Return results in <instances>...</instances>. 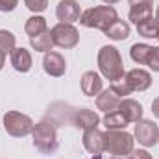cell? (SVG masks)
Listing matches in <instances>:
<instances>
[{
  "label": "cell",
  "mask_w": 159,
  "mask_h": 159,
  "mask_svg": "<svg viewBox=\"0 0 159 159\" xmlns=\"http://www.w3.org/2000/svg\"><path fill=\"white\" fill-rule=\"evenodd\" d=\"M115 20H119L117 9L111 6H96V7H89L81 13L80 22L85 28H94V30H102L106 32Z\"/></svg>",
  "instance_id": "obj_1"
},
{
  "label": "cell",
  "mask_w": 159,
  "mask_h": 159,
  "mask_svg": "<svg viewBox=\"0 0 159 159\" xmlns=\"http://www.w3.org/2000/svg\"><path fill=\"white\" fill-rule=\"evenodd\" d=\"M98 67H100V72L109 81L124 78V63H122V57L115 46H102L100 48Z\"/></svg>",
  "instance_id": "obj_2"
},
{
  "label": "cell",
  "mask_w": 159,
  "mask_h": 159,
  "mask_svg": "<svg viewBox=\"0 0 159 159\" xmlns=\"http://www.w3.org/2000/svg\"><path fill=\"white\" fill-rule=\"evenodd\" d=\"M34 146L41 154H54L57 150V133L56 126L48 120H41L39 124L34 126Z\"/></svg>",
  "instance_id": "obj_3"
},
{
  "label": "cell",
  "mask_w": 159,
  "mask_h": 159,
  "mask_svg": "<svg viewBox=\"0 0 159 159\" xmlns=\"http://www.w3.org/2000/svg\"><path fill=\"white\" fill-rule=\"evenodd\" d=\"M133 137L122 129H107L104 133V150L113 156H129L133 150Z\"/></svg>",
  "instance_id": "obj_4"
},
{
  "label": "cell",
  "mask_w": 159,
  "mask_h": 159,
  "mask_svg": "<svg viewBox=\"0 0 159 159\" xmlns=\"http://www.w3.org/2000/svg\"><path fill=\"white\" fill-rule=\"evenodd\" d=\"M34 120L24 113L19 111H7L4 115V128L11 137H26L34 131Z\"/></svg>",
  "instance_id": "obj_5"
},
{
  "label": "cell",
  "mask_w": 159,
  "mask_h": 159,
  "mask_svg": "<svg viewBox=\"0 0 159 159\" xmlns=\"http://www.w3.org/2000/svg\"><path fill=\"white\" fill-rule=\"evenodd\" d=\"M50 34H52L54 44L59 46V48H74L80 41L78 30H76L72 24H67V22L56 24V26L50 30Z\"/></svg>",
  "instance_id": "obj_6"
},
{
  "label": "cell",
  "mask_w": 159,
  "mask_h": 159,
  "mask_svg": "<svg viewBox=\"0 0 159 159\" xmlns=\"http://www.w3.org/2000/svg\"><path fill=\"white\" fill-rule=\"evenodd\" d=\"M135 139L146 146L152 148L159 143V128L157 124H154L152 120H139L135 124Z\"/></svg>",
  "instance_id": "obj_7"
},
{
  "label": "cell",
  "mask_w": 159,
  "mask_h": 159,
  "mask_svg": "<svg viewBox=\"0 0 159 159\" xmlns=\"http://www.w3.org/2000/svg\"><path fill=\"white\" fill-rule=\"evenodd\" d=\"M43 69L48 76H54V78H59L65 74L67 70V63H65V57L57 52H46L44 54V59H43Z\"/></svg>",
  "instance_id": "obj_8"
},
{
  "label": "cell",
  "mask_w": 159,
  "mask_h": 159,
  "mask_svg": "<svg viewBox=\"0 0 159 159\" xmlns=\"http://www.w3.org/2000/svg\"><path fill=\"white\" fill-rule=\"evenodd\" d=\"M129 2V20L141 24L152 19V0H128Z\"/></svg>",
  "instance_id": "obj_9"
},
{
  "label": "cell",
  "mask_w": 159,
  "mask_h": 159,
  "mask_svg": "<svg viewBox=\"0 0 159 159\" xmlns=\"http://www.w3.org/2000/svg\"><path fill=\"white\" fill-rule=\"evenodd\" d=\"M83 146L89 154L100 156L104 152V133L98 128L83 129Z\"/></svg>",
  "instance_id": "obj_10"
},
{
  "label": "cell",
  "mask_w": 159,
  "mask_h": 159,
  "mask_svg": "<svg viewBox=\"0 0 159 159\" xmlns=\"http://www.w3.org/2000/svg\"><path fill=\"white\" fill-rule=\"evenodd\" d=\"M56 15L61 22H67V24H72L80 20L81 17V11H80V4L76 0H61L57 4V9H56Z\"/></svg>",
  "instance_id": "obj_11"
},
{
  "label": "cell",
  "mask_w": 159,
  "mask_h": 159,
  "mask_svg": "<svg viewBox=\"0 0 159 159\" xmlns=\"http://www.w3.org/2000/svg\"><path fill=\"white\" fill-rule=\"evenodd\" d=\"M124 80L128 81L131 91H146L152 85V76L150 72L143 70V69H133L129 72L124 74Z\"/></svg>",
  "instance_id": "obj_12"
},
{
  "label": "cell",
  "mask_w": 159,
  "mask_h": 159,
  "mask_svg": "<svg viewBox=\"0 0 159 159\" xmlns=\"http://www.w3.org/2000/svg\"><path fill=\"white\" fill-rule=\"evenodd\" d=\"M120 100H122V98L109 87V89H106V91H102V93L98 94V98H96V107H98L100 111H104V113H111V111H117V109H119Z\"/></svg>",
  "instance_id": "obj_13"
},
{
  "label": "cell",
  "mask_w": 159,
  "mask_h": 159,
  "mask_svg": "<svg viewBox=\"0 0 159 159\" xmlns=\"http://www.w3.org/2000/svg\"><path fill=\"white\" fill-rule=\"evenodd\" d=\"M119 111L124 115V119L128 122H139L143 119V106L137 100H131V98H122L120 100Z\"/></svg>",
  "instance_id": "obj_14"
},
{
  "label": "cell",
  "mask_w": 159,
  "mask_h": 159,
  "mask_svg": "<svg viewBox=\"0 0 159 159\" xmlns=\"http://www.w3.org/2000/svg\"><path fill=\"white\" fill-rule=\"evenodd\" d=\"M81 91L87 96H94L102 93V78L94 70H87L81 76Z\"/></svg>",
  "instance_id": "obj_15"
},
{
  "label": "cell",
  "mask_w": 159,
  "mask_h": 159,
  "mask_svg": "<svg viewBox=\"0 0 159 159\" xmlns=\"http://www.w3.org/2000/svg\"><path fill=\"white\" fill-rule=\"evenodd\" d=\"M11 65L17 72H28L32 69V56L26 48H13L11 52Z\"/></svg>",
  "instance_id": "obj_16"
},
{
  "label": "cell",
  "mask_w": 159,
  "mask_h": 159,
  "mask_svg": "<svg viewBox=\"0 0 159 159\" xmlns=\"http://www.w3.org/2000/svg\"><path fill=\"white\" fill-rule=\"evenodd\" d=\"M98 115L91 109H76L74 115H72V124L76 128H81V129H89V128H96L98 126Z\"/></svg>",
  "instance_id": "obj_17"
},
{
  "label": "cell",
  "mask_w": 159,
  "mask_h": 159,
  "mask_svg": "<svg viewBox=\"0 0 159 159\" xmlns=\"http://www.w3.org/2000/svg\"><path fill=\"white\" fill-rule=\"evenodd\" d=\"M109 39H113V41H124V39H128L129 37V24L128 22H124V20H115L106 32H104Z\"/></svg>",
  "instance_id": "obj_18"
},
{
  "label": "cell",
  "mask_w": 159,
  "mask_h": 159,
  "mask_svg": "<svg viewBox=\"0 0 159 159\" xmlns=\"http://www.w3.org/2000/svg\"><path fill=\"white\" fill-rule=\"evenodd\" d=\"M30 44H32V48H35L37 52H44V54H46V52H52V48L56 46L50 30H46V32H43L39 35L32 37V39H30Z\"/></svg>",
  "instance_id": "obj_19"
},
{
  "label": "cell",
  "mask_w": 159,
  "mask_h": 159,
  "mask_svg": "<svg viewBox=\"0 0 159 159\" xmlns=\"http://www.w3.org/2000/svg\"><path fill=\"white\" fill-rule=\"evenodd\" d=\"M24 30H26V34L30 35V39L35 37V35H39V34H43V32L48 30V28H46V19H43V17H39V15L30 17V19L26 20Z\"/></svg>",
  "instance_id": "obj_20"
},
{
  "label": "cell",
  "mask_w": 159,
  "mask_h": 159,
  "mask_svg": "<svg viewBox=\"0 0 159 159\" xmlns=\"http://www.w3.org/2000/svg\"><path fill=\"white\" fill-rule=\"evenodd\" d=\"M129 122L124 119V115L120 113L119 109L117 111H111V113H106L104 117V126L107 129H124Z\"/></svg>",
  "instance_id": "obj_21"
},
{
  "label": "cell",
  "mask_w": 159,
  "mask_h": 159,
  "mask_svg": "<svg viewBox=\"0 0 159 159\" xmlns=\"http://www.w3.org/2000/svg\"><path fill=\"white\" fill-rule=\"evenodd\" d=\"M150 50H152V46H148V44H144V43H137V44L131 46L129 56H131V59H133L135 63H139V65H146V63H148Z\"/></svg>",
  "instance_id": "obj_22"
},
{
  "label": "cell",
  "mask_w": 159,
  "mask_h": 159,
  "mask_svg": "<svg viewBox=\"0 0 159 159\" xmlns=\"http://www.w3.org/2000/svg\"><path fill=\"white\" fill-rule=\"evenodd\" d=\"M157 30H159V20L154 19V17L148 19V20H144V22H141V24H137L139 35H143V37H146V39H156Z\"/></svg>",
  "instance_id": "obj_23"
},
{
  "label": "cell",
  "mask_w": 159,
  "mask_h": 159,
  "mask_svg": "<svg viewBox=\"0 0 159 159\" xmlns=\"http://www.w3.org/2000/svg\"><path fill=\"white\" fill-rule=\"evenodd\" d=\"M15 48V35L7 30H0V54H7Z\"/></svg>",
  "instance_id": "obj_24"
},
{
  "label": "cell",
  "mask_w": 159,
  "mask_h": 159,
  "mask_svg": "<svg viewBox=\"0 0 159 159\" xmlns=\"http://www.w3.org/2000/svg\"><path fill=\"white\" fill-rule=\"evenodd\" d=\"M111 89L119 94L120 98H124V96H128L129 93H131V89H129V85H128V81L124 78L120 80H115V81H111Z\"/></svg>",
  "instance_id": "obj_25"
},
{
  "label": "cell",
  "mask_w": 159,
  "mask_h": 159,
  "mask_svg": "<svg viewBox=\"0 0 159 159\" xmlns=\"http://www.w3.org/2000/svg\"><path fill=\"white\" fill-rule=\"evenodd\" d=\"M24 4H26V7H28L30 11H34V13H41V11L46 9L48 0H24Z\"/></svg>",
  "instance_id": "obj_26"
},
{
  "label": "cell",
  "mask_w": 159,
  "mask_h": 159,
  "mask_svg": "<svg viewBox=\"0 0 159 159\" xmlns=\"http://www.w3.org/2000/svg\"><path fill=\"white\" fill-rule=\"evenodd\" d=\"M154 72H159V46H152L150 56H148V63H146Z\"/></svg>",
  "instance_id": "obj_27"
},
{
  "label": "cell",
  "mask_w": 159,
  "mask_h": 159,
  "mask_svg": "<svg viewBox=\"0 0 159 159\" xmlns=\"http://www.w3.org/2000/svg\"><path fill=\"white\" fill-rule=\"evenodd\" d=\"M17 4H19V0H0V11L9 13V11H13L17 7Z\"/></svg>",
  "instance_id": "obj_28"
},
{
  "label": "cell",
  "mask_w": 159,
  "mask_h": 159,
  "mask_svg": "<svg viewBox=\"0 0 159 159\" xmlns=\"http://www.w3.org/2000/svg\"><path fill=\"white\" fill-rule=\"evenodd\" d=\"M128 159H152V156L146 150H131V154L128 156Z\"/></svg>",
  "instance_id": "obj_29"
},
{
  "label": "cell",
  "mask_w": 159,
  "mask_h": 159,
  "mask_svg": "<svg viewBox=\"0 0 159 159\" xmlns=\"http://www.w3.org/2000/svg\"><path fill=\"white\" fill-rule=\"evenodd\" d=\"M152 113L159 119V98H156V100L152 102Z\"/></svg>",
  "instance_id": "obj_30"
},
{
  "label": "cell",
  "mask_w": 159,
  "mask_h": 159,
  "mask_svg": "<svg viewBox=\"0 0 159 159\" xmlns=\"http://www.w3.org/2000/svg\"><path fill=\"white\" fill-rule=\"evenodd\" d=\"M4 57H6V56H4V54H0V69L4 67Z\"/></svg>",
  "instance_id": "obj_31"
},
{
  "label": "cell",
  "mask_w": 159,
  "mask_h": 159,
  "mask_svg": "<svg viewBox=\"0 0 159 159\" xmlns=\"http://www.w3.org/2000/svg\"><path fill=\"white\" fill-rule=\"evenodd\" d=\"M102 2H106V4H109V6H111V4H117L119 0H102Z\"/></svg>",
  "instance_id": "obj_32"
},
{
  "label": "cell",
  "mask_w": 159,
  "mask_h": 159,
  "mask_svg": "<svg viewBox=\"0 0 159 159\" xmlns=\"http://www.w3.org/2000/svg\"><path fill=\"white\" fill-rule=\"evenodd\" d=\"M109 159H126L124 156H113V157H109Z\"/></svg>",
  "instance_id": "obj_33"
},
{
  "label": "cell",
  "mask_w": 159,
  "mask_h": 159,
  "mask_svg": "<svg viewBox=\"0 0 159 159\" xmlns=\"http://www.w3.org/2000/svg\"><path fill=\"white\" fill-rule=\"evenodd\" d=\"M156 19L159 20V6H157V11H156Z\"/></svg>",
  "instance_id": "obj_34"
},
{
  "label": "cell",
  "mask_w": 159,
  "mask_h": 159,
  "mask_svg": "<svg viewBox=\"0 0 159 159\" xmlns=\"http://www.w3.org/2000/svg\"><path fill=\"white\" fill-rule=\"evenodd\" d=\"M93 159H102L100 156H93Z\"/></svg>",
  "instance_id": "obj_35"
},
{
  "label": "cell",
  "mask_w": 159,
  "mask_h": 159,
  "mask_svg": "<svg viewBox=\"0 0 159 159\" xmlns=\"http://www.w3.org/2000/svg\"><path fill=\"white\" fill-rule=\"evenodd\" d=\"M156 39H157V41H159V30H157V35H156Z\"/></svg>",
  "instance_id": "obj_36"
}]
</instances>
